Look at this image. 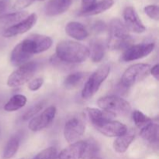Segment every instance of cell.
<instances>
[{"label":"cell","mask_w":159,"mask_h":159,"mask_svg":"<svg viewBox=\"0 0 159 159\" xmlns=\"http://www.w3.org/2000/svg\"><path fill=\"white\" fill-rule=\"evenodd\" d=\"M9 1H10V0H0V2L4 3V4H6L8 6L9 3Z\"/></svg>","instance_id":"37"},{"label":"cell","mask_w":159,"mask_h":159,"mask_svg":"<svg viewBox=\"0 0 159 159\" xmlns=\"http://www.w3.org/2000/svg\"><path fill=\"white\" fill-rule=\"evenodd\" d=\"M43 84V79L42 78H37L30 81L28 84V89L30 91H37L42 87Z\"/></svg>","instance_id":"31"},{"label":"cell","mask_w":159,"mask_h":159,"mask_svg":"<svg viewBox=\"0 0 159 159\" xmlns=\"http://www.w3.org/2000/svg\"><path fill=\"white\" fill-rule=\"evenodd\" d=\"M34 0H16L13 5V9H22L29 6Z\"/></svg>","instance_id":"32"},{"label":"cell","mask_w":159,"mask_h":159,"mask_svg":"<svg viewBox=\"0 0 159 159\" xmlns=\"http://www.w3.org/2000/svg\"><path fill=\"white\" fill-rule=\"evenodd\" d=\"M72 0H49L44 7L45 14L55 16L66 12L71 6Z\"/></svg>","instance_id":"13"},{"label":"cell","mask_w":159,"mask_h":159,"mask_svg":"<svg viewBox=\"0 0 159 159\" xmlns=\"http://www.w3.org/2000/svg\"><path fill=\"white\" fill-rule=\"evenodd\" d=\"M37 68L38 65L36 62H27L20 66V68L15 70L8 78V86L16 88L24 85L34 75Z\"/></svg>","instance_id":"6"},{"label":"cell","mask_w":159,"mask_h":159,"mask_svg":"<svg viewBox=\"0 0 159 159\" xmlns=\"http://www.w3.org/2000/svg\"><path fill=\"white\" fill-rule=\"evenodd\" d=\"M93 126L102 134L110 138L121 136L127 131V127L126 125L119 121H115L113 120L99 123Z\"/></svg>","instance_id":"10"},{"label":"cell","mask_w":159,"mask_h":159,"mask_svg":"<svg viewBox=\"0 0 159 159\" xmlns=\"http://www.w3.org/2000/svg\"><path fill=\"white\" fill-rule=\"evenodd\" d=\"M154 43H143L131 45L125 50L121 56L123 61H132L148 56L155 49Z\"/></svg>","instance_id":"7"},{"label":"cell","mask_w":159,"mask_h":159,"mask_svg":"<svg viewBox=\"0 0 159 159\" xmlns=\"http://www.w3.org/2000/svg\"><path fill=\"white\" fill-rule=\"evenodd\" d=\"M109 39L107 46L110 50L127 49L133 42L125 25L120 19L114 18L110 21L108 26Z\"/></svg>","instance_id":"2"},{"label":"cell","mask_w":159,"mask_h":159,"mask_svg":"<svg viewBox=\"0 0 159 159\" xmlns=\"http://www.w3.org/2000/svg\"><path fill=\"white\" fill-rule=\"evenodd\" d=\"M57 155V149L54 147H50L40 152L34 159H55Z\"/></svg>","instance_id":"28"},{"label":"cell","mask_w":159,"mask_h":159,"mask_svg":"<svg viewBox=\"0 0 159 159\" xmlns=\"http://www.w3.org/2000/svg\"><path fill=\"white\" fill-rule=\"evenodd\" d=\"M110 72V66L103 65L94 71L87 80L82 91V97L89 99L93 97L100 88L101 85L108 77Z\"/></svg>","instance_id":"3"},{"label":"cell","mask_w":159,"mask_h":159,"mask_svg":"<svg viewBox=\"0 0 159 159\" xmlns=\"http://www.w3.org/2000/svg\"><path fill=\"white\" fill-rule=\"evenodd\" d=\"M144 12L152 20H159V8L156 5H149L144 8Z\"/></svg>","instance_id":"30"},{"label":"cell","mask_w":159,"mask_h":159,"mask_svg":"<svg viewBox=\"0 0 159 159\" xmlns=\"http://www.w3.org/2000/svg\"><path fill=\"white\" fill-rule=\"evenodd\" d=\"M85 148V141H79L62 150L55 159H81Z\"/></svg>","instance_id":"14"},{"label":"cell","mask_w":159,"mask_h":159,"mask_svg":"<svg viewBox=\"0 0 159 159\" xmlns=\"http://www.w3.org/2000/svg\"><path fill=\"white\" fill-rule=\"evenodd\" d=\"M29 38L32 41L34 44V48H35L36 54L42 53L43 51H46L52 46V39L50 37L45 35H41V34H31L28 36Z\"/></svg>","instance_id":"19"},{"label":"cell","mask_w":159,"mask_h":159,"mask_svg":"<svg viewBox=\"0 0 159 159\" xmlns=\"http://www.w3.org/2000/svg\"><path fill=\"white\" fill-rule=\"evenodd\" d=\"M151 66L147 64H135L127 68L121 77L120 85L124 88L132 86L145 79L150 73Z\"/></svg>","instance_id":"5"},{"label":"cell","mask_w":159,"mask_h":159,"mask_svg":"<svg viewBox=\"0 0 159 159\" xmlns=\"http://www.w3.org/2000/svg\"><path fill=\"white\" fill-rule=\"evenodd\" d=\"M37 21V16L36 13H32L28 16L26 19L22 21L19 22L14 26L6 30L2 33L3 37H12L19 34H23L27 32L31 29Z\"/></svg>","instance_id":"12"},{"label":"cell","mask_w":159,"mask_h":159,"mask_svg":"<svg viewBox=\"0 0 159 159\" xmlns=\"http://www.w3.org/2000/svg\"><path fill=\"white\" fill-rule=\"evenodd\" d=\"M56 55L66 63H82L89 57V48L72 40H63L56 46Z\"/></svg>","instance_id":"1"},{"label":"cell","mask_w":159,"mask_h":159,"mask_svg":"<svg viewBox=\"0 0 159 159\" xmlns=\"http://www.w3.org/2000/svg\"><path fill=\"white\" fill-rule=\"evenodd\" d=\"M85 112L93 125H96L99 123L105 122L107 120H111L116 116V115L113 113L96 108L87 107L85 110Z\"/></svg>","instance_id":"16"},{"label":"cell","mask_w":159,"mask_h":159,"mask_svg":"<svg viewBox=\"0 0 159 159\" xmlns=\"http://www.w3.org/2000/svg\"><path fill=\"white\" fill-rule=\"evenodd\" d=\"M97 104L102 110L114 115H127L131 110V107L127 100L114 95L100 98L98 99Z\"/></svg>","instance_id":"4"},{"label":"cell","mask_w":159,"mask_h":159,"mask_svg":"<svg viewBox=\"0 0 159 159\" xmlns=\"http://www.w3.org/2000/svg\"><path fill=\"white\" fill-rule=\"evenodd\" d=\"M107 28L106 26V24L103 23V22L98 21L96 22L94 24V26H93V29L94 30H96V32H99V31H104Z\"/></svg>","instance_id":"34"},{"label":"cell","mask_w":159,"mask_h":159,"mask_svg":"<svg viewBox=\"0 0 159 159\" xmlns=\"http://www.w3.org/2000/svg\"><path fill=\"white\" fill-rule=\"evenodd\" d=\"M100 151V146L94 138H89L85 141V148L82 159H92L98 157Z\"/></svg>","instance_id":"22"},{"label":"cell","mask_w":159,"mask_h":159,"mask_svg":"<svg viewBox=\"0 0 159 159\" xmlns=\"http://www.w3.org/2000/svg\"><path fill=\"white\" fill-rule=\"evenodd\" d=\"M89 52V57L93 62H99L102 60L105 54V46L101 40L94 39L90 42Z\"/></svg>","instance_id":"21"},{"label":"cell","mask_w":159,"mask_h":159,"mask_svg":"<svg viewBox=\"0 0 159 159\" xmlns=\"http://www.w3.org/2000/svg\"><path fill=\"white\" fill-rule=\"evenodd\" d=\"M57 109L54 106L45 109L40 114L35 116L30 121L29 127L31 131L37 132L46 128L55 117Z\"/></svg>","instance_id":"9"},{"label":"cell","mask_w":159,"mask_h":159,"mask_svg":"<svg viewBox=\"0 0 159 159\" xmlns=\"http://www.w3.org/2000/svg\"><path fill=\"white\" fill-rule=\"evenodd\" d=\"M141 136L147 142L154 144L158 141V125L157 124L151 123L141 130Z\"/></svg>","instance_id":"23"},{"label":"cell","mask_w":159,"mask_h":159,"mask_svg":"<svg viewBox=\"0 0 159 159\" xmlns=\"http://www.w3.org/2000/svg\"><path fill=\"white\" fill-rule=\"evenodd\" d=\"M124 20L125 26L127 30L136 34H141L146 30V28L141 20H140L138 13L133 7L125 8L124 10Z\"/></svg>","instance_id":"11"},{"label":"cell","mask_w":159,"mask_h":159,"mask_svg":"<svg viewBox=\"0 0 159 159\" xmlns=\"http://www.w3.org/2000/svg\"><path fill=\"white\" fill-rule=\"evenodd\" d=\"M7 5L4 4V3H1L0 2V16H1L2 14L6 11V8H7Z\"/></svg>","instance_id":"36"},{"label":"cell","mask_w":159,"mask_h":159,"mask_svg":"<svg viewBox=\"0 0 159 159\" xmlns=\"http://www.w3.org/2000/svg\"><path fill=\"white\" fill-rule=\"evenodd\" d=\"M96 2V0H82V10H86Z\"/></svg>","instance_id":"33"},{"label":"cell","mask_w":159,"mask_h":159,"mask_svg":"<svg viewBox=\"0 0 159 159\" xmlns=\"http://www.w3.org/2000/svg\"><path fill=\"white\" fill-rule=\"evenodd\" d=\"M85 75L83 72H74L68 75L64 81V85L66 89H72L79 86L85 79Z\"/></svg>","instance_id":"26"},{"label":"cell","mask_w":159,"mask_h":159,"mask_svg":"<svg viewBox=\"0 0 159 159\" xmlns=\"http://www.w3.org/2000/svg\"><path fill=\"white\" fill-rule=\"evenodd\" d=\"M26 103V97L23 95L17 94L12 96L4 106V110L7 112H13L23 108Z\"/></svg>","instance_id":"24"},{"label":"cell","mask_w":159,"mask_h":159,"mask_svg":"<svg viewBox=\"0 0 159 159\" xmlns=\"http://www.w3.org/2000/svg\"><path fill=\"white\" fill-rule=\"evenodd\" d=\"M114 4L113 0H100L98 2H96L93 6L89 8L86 10L80 11L79 16H89L97 15V14L102 13L105 11L108 10Z\"/></svg>","instance_id":"20"},{"label":"cell","mask_w":159,"mask_h":159,"mask_svg":"<svg viewBox=\"0 0 159 159\" xmlns=\"http://www.w3.org/2000/svg\"><path fill=\"white\" fill-rule=\"evenodd\" d=\"M135 138V133L133 130H130L124 134L117 137L113 142V148L117 153L122 154L127 152L128 148L133 142Z\"/></svg>","instance_id":"17"},{"label":"cell","mask_w":159,"mask_h":159,"mask_svg":"<svg viewBox=\"0 0 159 159\" xmlns=\"http://www.w3.org/2000/svg\"><path fill=\"white\" fill-rule=\"evenodd\" d=\"M85 124L81 119L73 117L68 120L64 127V136L68 143L73 144L79 141V139L84 134Z\"/></svg>","instance_id":"8"},{"label":"cell","mask_w":159,"mask_h":159,"mask_svg":"<svg viewBox=\"0 0 159 159\" xmlns=\"http://www.w3.org/2000/svg\"><path fill=\"white\" fill-rule=\"evenodd\" d=\"M38 1H44V0H38Z\"/></svg>","instance_id":"38"},{"label":"cell","mask_w":159,"mask_h":159,"mask_svg":"<svg viewBox=\"0 0 159 159\" xmlns=\"http://www.w3.org/2000/svg\"><path fill=\"white\" fill-rule=\"evenodd\" d=\"M43 102H39V103L36 104L34 107H31L29 110L26 112V113L23 114V120H28L30 119H32L34 118L40 110L43 109Z\"/></svg>","instance_id":"29"},{"label":"cell","mask_w":159,"mask_h":159,"mask_svg":"<svg viewBox=\"0 0 159 159\" xmlns=\"http://www.w3.org/2000/svg\"><path fill=\"white\" fill-rule=\"evenodd\" d=\"M132 117H133V120L134 122L135 125L138 128L141 129V130L152 122V120L150 117L144 115V113H141L139 110H135V111H134Z\"/></svg>","instance_id":"27"},{"label":"cell","mask_w":159,"mask_h":159,"mask_svg":"<svg viewBox=\"0 0 159 159\" xmlns=\"http://www.w3.org/2000/svg\"><path fill=\"white\" fill-rule=\"evenodd\" d=\"M150 72L154 77L155 78L156 80H159V65L157 64L155 66H153L152 68H151Z\"/></svg>","instance_id":"35"},{"label":"cell","mask_w":159,"mask_h":159,"mask_svg":"<svg viewBox=\"0 0 159 159\" xmlns=\"http://www.w3.org/2000/svg\"><path fill=\"white\" fill-rule=\"evenodd\" d=\"M65 32L68 36L77 40H84L89 37L86 28L78 22H69L65 26Z\"/></svg>","instance_id":"18"},{"label":"cell","mask_w":159,"mask_h":159,"mask_svg":"<svg viewBox=\"0 0 159 159\" xmlns=\"http://www.w3.org/2000/svg\"><path fill=\"white\" fill-rule=\"evenodd\" d=\"M29 16V13L26 11L12 12L0 16V33H3L6 30L14 26L19 22L22 21Z\"/></svg>","instance_id":"15"},{"label":"cell","mask_w":159,"mask_h":159,"mask_svg":"<svg viewBox=\"0 0 159 159\" xmlns=\"http://www.w3.org/2000/svg\"><path fill=\"white\" fill-rule=\"evenodd\" d=\"M20 146V138L17 136L12 137L9 140L3 152L2 158L10 159L16 155Z\"/></svg>","instance_id":"25"}]
</instances>
